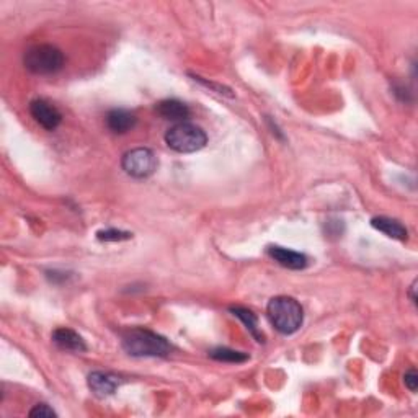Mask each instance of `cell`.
I'll use <instances>...</instances> for the list:
<instances>
[{"label":"cell","mask_w":418,"mask_h":418,"mask_svg":"<svg viewBox=\"0 0 418 418\" xmlns=\"http://www.w3.org/2000/svg\"><path fill=\"white\" fill-rule=\"evenodd\" d=\"M123 350L136 358H163L172 352L170 343L148 329H131L123 335Z\"/></svg>","instance_id":"6da1fadb"},{"label":"cell","mask_w":418,"mask_h":418,"mask_svg":"<svg viewBox=\"0 0 418 418\" xmlns=\"http://www.w3.org/2000/svg\"><path fill=\"white\" fill-rule=\"evenodd\" d=\"M267 315L271 325L283 335H292L302 327L304 310L295 297L276 296L267 306Z\"/></svg>","instance_id":"7a4b0ae2"},{"label":"cell","mask_w":418,"mask_h":418,"mask_svg":"<svg viewBox=\"0 0 418 418\" xmlns=\"http://www.w3.org/2000/svg\"><path fill=\"white\" fill-rule=\"evenodd\" d=\"M24 64L31 74L53 76L64 67L66 58L64 53L53 44H35L26 49Z\"/></svg>","instance_id":"3957f363"},{"label":"cell","mask_w":418,"mask_h":418,"mask_svg":"<svg viewBox=\"0 0 418 418\" xmlns=\"http://www.w3.org/2000/svg\"><path fill=\"white\" fill-rule=\"evenodd\" d=\"M165 143L178 154H193L208 144L205 129L193 123H177L165 133Z\"/></svg>","instance_id":"277c9868"},{"label":"cell","mask_w":418,"mask_h":418,"mask_svg":"<svg viewBox=\"0 0 418 418\" xmlns=\"http://www.w3.org/2000/svg\"><path fill=\"white\" fill-rule=\"evenodd\" d=\"M121 167L129 177L133 178H148L154 175L157 167H159V160L154 152L148 148H138L133 151H128L121 159Z\"/></svg>","instance_id":"5b68a950"},{"label":"cell","mask_w":418,"mask_h":418,"mask_svg":"<svg viewBox=\"0 0 418 418\" xmlns=\"http://www.w3.org/2000/svg\"><path fill=\"white\" fill-rule=\"evenodd\" d=\"M30 115L33 116V120H35L39 126L46 129V131H54L62 121L61 111L44 98H36L31 101Z\"/></svg>","instance_id":"8992f818"},{"label":"cell","mask_w":418,"mask_h":418,"mask_svg":"<svg viewBox=\"0 0 418 418\" xmlns=\"http://www.w3.org/2000/svg\"><path fill=\"white\" fill-rule=\"evenodd\" d=\"M88 387L95 395L98 397H108V395H113L118 387L121 386L120 377L111 374V372H103V371H95L92 374H88Z\"/></svg>","instance_id":"52a82bcc"},{"label":"cell","mask_w":418,"mask_h":418,"mask_svg":"<svg viewBox=\"0 0 418 418\" xmlns=\"http://www.w3.org/2000/svg\"><path fill=\"white\" fill-rule=\"evenodd\" d=\"M268 255L273 258L276 263H280L281 267H285L287 270H304L307 267V257L301 252L291 250V248L271 245L268 248Z\"/></svg>","instance_id":"ba28073f"},{"label":"cell","mask_w":418,"mask_h":418,"mask_svg":"<svg viewBox=\"0 0 418 418\" xmlns=\"http://www.w3.org/2000/svg\"><path fill=\"white\" fill-rule=\"evenodd\" d=\"M53 342L58 348L66 350V352L83 353L87 352L86 340L78 335L76 330L67 329V327H61L53 332Z\"/></svg>","instance_id":"9c48e42d"},{"label":"cell","mask_w":418,"mask_h":418,"mask_svg":"<svg viewBox=\"0 0 418 418\" xmlns=\"http://www.w3.org/2000/svg\"><path fill=\"white\" fill-rule=\"evenodd\" d=\"M156 111L160 118L168 121L183 123L190 118L188 105H185L183 101H180L177 98H167L159 101V103L156 105Z\"/></svg>","instance_id":"30bf717a"},{"label":"cell","mask_w":418,"mask_h":418,"mask_svg":"<svg viewBox=\"0 0 418 418\" xmlns=\"http://www.w3.org/2000/svg\"><path fill=\"white\" fill-rule=\"evenodd\" d=\"M105 121H106V128H108L113 134H126L136 126L138 118H136L131 111L123 110V108H115L108 111Z\"/></svg>","instance_id":"8fae6325"},{"label":"cell","mask_w":418,"mask_h":418,"mask_svg":"<svg viewBox=\"0 0 418 418\" xmlns=\"http://www.w3.org/2000/svg\"><path fill=\"white\" fill-rule=\"evenodd\" d=\"M371 225L379 233L386 234L387 237L395 240H407L409 237V230L405 229L404 224H400L399 221H395L392 218L387 216H377L371 219Z\"/></svg>","instance_id":"7c38bea8"},{"label":"cell","mask_w":418,"mask_h":418,"mask_svg":"<svg viewBox=\"0 0 418 418\" xmlns=\"http://www.w3.org/2000/svg\"><path fill=\"white\" fill-rule=\"evenodd\" d=\"M230 312H233L237 319H240L242 322H244V325L247 327V330L250 332V335L255 338L258 343L265 342L263 333H262V330H260V327H258V317L252 312L250 309L240 307V306H233V307H230Z\"/></svg>","instance_id":"4fadbf2b"},{"label":"cell","mask_w":418,"mask_h":418,"mask_svg":"<svg viewBox=\"0 0 418 418\" xmlns=\"http://www.w3.org/2000/svg\"><path fill=\"white\" fill-rule=\"evenodd\" d=\"M209 357L216 361H221V363H233V365L245 363V361L248 360L247 353L235 352V350L225 348V347H219V348L211 350V352H209Z\"/></svg>","instance_id":"5bb4252c"},{"label":"cell","mask_w":418,"mask_h":418,"mask_svg":"<svg viewBox=\"0 0 418 418\" xmlns=\"http://www.w3.org/2000/svg\"><path fill=\"white\" fill-rule=\"evenodd\" d=\"M133 237L131 233H126V230H118V229H105L98 230L97 239L101 242H121V240H129Z\"/></svg>","instance_id":"9a60e30c"},{"label":"cell","mask_w":418,"mask_h":418,"mask_svg":"<svg viewBox=\"0 0 418 418\" xmlns=\"http://www.w3.org/2000/svg\"><path fill=\"white\" fill-rule=\"evenodd\" d=\"M30 417H39V418L46 417V418H49V417H58V414H56V412L51 409L48 404H38V405H35V409H31Z\"/></svg>","instance_id":"2e32d148"},{"label":"cell","mask_w":418,"mask_h":418,"mask_svg":"<svg viewBox=\"0 0 418 418\" xmlns=\"http://www.w3.org/2000/svg\"><path fill=\"white\" fill-rule=\"evenodd\" d=\"M404 382H405V387L409 389L410 392H417V387H418V374L415 369H409L405 372L404 376Z\"/></svg>","instance_id":"e0dca14e"},{"label":"cell","mask_w":418,"mask_h":418,"mask_svg":"<svg viewBox=\"0 0 418 418\" xmlns=\"http://www.w3.org/2000/svg\"><path fill=\"white\" fill-rule=\"evenodd\" d=\"M415 290H417V281H414V283H412V286H410V299H412V302H414V304H417Z\"/></svg>","instance_id":"ac0fdd59"}]
</instances>
